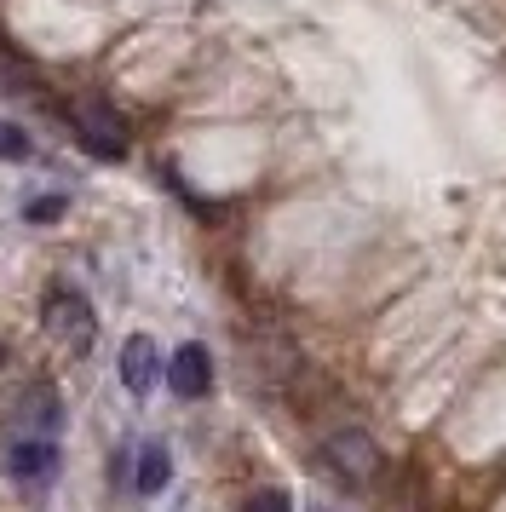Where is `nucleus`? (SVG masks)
<instances>
[{
	"mask_svg": "<svg viewBox=\"0 0 506 512\" xmlns=\"http://www.w3.org/2000/svg\"><path fill=\"white\" fill-rule=\"evenodd\" d=\"M322 466L340 478L345 489H368L374 478H380V443L368 438L363 426H340V432H328L322 438Z\"/></svg>",
	"mask_w": 506,
	"mask_h": 512,
	"instance_id": "f257e3e1",
	"label": "nucleus"
},
{
	"mask_svg": "<svg viewBox=\"0 0 506 512\" xmlns=\"http://www.w3.org/2000/svg\"><path fill=\"white\" fill-rule=\"evenodd\" d=\"M23 426H29V432L41 426V438L58 426V392H52V386H35V392L23 397Z\"/></svg>",
	"mask_w": 506,
	"mask_h": 512,
	"instance_id": "6e6552de",
	"label": "nucleus"
},
{
	"mask_svg": "<svg viewBox=\"0 0 506 512\" xmlns=\"http://www.w3.org/2000/svg\"><path fill=\"white\" fill-rule=\"evenodd\" d=\"M242 512H294V501H288V489H253Z\"/></svg>",
	"mask_w": 506,
	"mask_h": 512,
	"instance_id": "1a4fd4ad",
	"label": "nucleus"
},
{
	"mask_svg": "<svg viewBox=\"0 0 506 512\" xmlns=\"http://www.w3.org/2000/svg\"><path fill=\"white\" fill-rule=\"evenodd\" d=\"M64 208H69L64 196H35V202L23 208V219H29V225H46V219H58Z\"/></svg>",
	"mask_w": 506,
	"mask_h": 512,
	"instance_id": "9b49d317",
	"label": "nucleus"
},
{
	"mask_svg": "<svg viewBox=\"0 0 506 512\" xmlns=\"http://www.w3.org/2000/svg\"><path fill=\"white\" fill-rule=\"evenodd\" d=\"M69 127H75V144L92 150V156H104V162H121L127 156V116L104 104V98H81V104H69Z\"/></svg>",
	"mask_w": 506,
	"mask_h": 512,
	"instance_id": "f03ea898",
	"label": "nucleus"
},
{
	"mask_svg": "<svg viewBox=\"0 0 506 512\" xmlns=\"http://www.w3.org/2000/svg\"><path fill=\"white\" fill-rule=\"evenodd\" d=\"M161 374H167V363H161L156 340H150V334H133V340L121 346V386H127L133 397H144Z\"/></svg>",
	"mask_w": 506,
	"mask_h": 512,
	"instance_id": "39448f33",
	"label": "nucleus"
},
{
	"mask_svg": "<svg viewBox=\"0 0 506 512\" xmlns=\"http://www.w3.org/2000/svg\"><path fill=\"white\" fill-rule=\"evenodd\" d=\"M167 386L179 397H207L213 392V357H207V346H179L173 357H167Z\"/></svg>",
	"mask_w": 506,
	"mask_h": 512,
	"instance_id": "20e7f679",
	"label": "nucleus"
},
{
	"mask_svg": "<svg viewBox=\"0 0 506 512\" xmlns=\"http://www.w3.org/2000/svg\"><path fill=\"white\" fill-rule=\"evenodd\" d=\"M6 472H12V478H23V484H29V478H52V472H58V443L52 438H18L12 443V449H6Z\"/></svg>",
	"mask_w": 506,
	"mask_h": 512,
	"instance_id": "423d86ee",
	"label": "nucleus"
},
{
	"mask_svg": "<svg viewBox=\"0 0 506 512\" xmlns=\"http://www.w3.org/2000/svg\"><path fill=\"white\" fill-rule=\"evenodd\" d=\"M29 156V139H23L18 121H0V162H23Z\"/></svg>",
	"mask_w": 506,
	"mask_h": 512,
	"instance_id": "9d476101",
	"label": "nucleus"
},
{
	"mask_svg": "<svg viewBox=\"0 0 506 512\" xmlns=\"http://www.w3.org/2000/svg\"><path fill=\"white\" fill-rule=\"evenodd\" d=\"M322 512H328V507H322Z\"/></svg>",
	"mask_w": 506,
	"mask_h": 512,
	"instance_id": "f8f14e48",
	"label": "nucleus"
},
{
	"mask_svg": "<svg viewBox=\"0 0 506 512\" xmlns=\"http://www.w3.org/2000/svg\"><path fill=\"white\" fill-rule=\"evenodd\" d=\"M167 478H173V455H167L161 443H150V449L138 455L133 489H138V495H161V489H167Z\"/></svg>",
	"mask_w": 506,
	"mask_h": 512,
	"instance_id": "0eeeda50",
	"label": "nucleus"
},
{
	"mask_svg": "<svg viewBox=\"0 0 506 512\" xmlns=\"http://www.w3.org/2000/svg\"><path fill=\"white\" fill-rule=\"evenodd\" d=\"M46 334L64 340L69 351H92V340H98V317H92L87 294H75V288H52V294H46Z\"/></svg>",
	"mask_w": 506,
	"mask_h": 512,
	"instance_id": "7ed1b4c3",
	"label": "nucleus"
}]
</instances>
